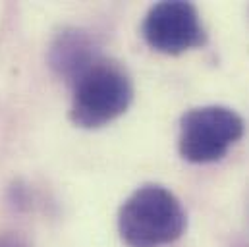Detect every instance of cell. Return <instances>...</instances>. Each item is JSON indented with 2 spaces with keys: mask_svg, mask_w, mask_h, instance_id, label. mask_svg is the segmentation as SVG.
Listing matches in <instances>:
<instances>
[{
  "mask_svg": "<svg viewBox=\"0 0 249 247\" xmlns=\"http://www.w3.org/2000/svg\"><path fill=\"white\" fill-rule=\"evenodd\" d=\"M187 226L180 199L162 185H141L118 212V232L127 247H160L182 238Z\"/></svg>",
  "mask_w": 249,
  "mask_h": 247,
  "instance_id": "obj_1",
  "label": "cell"
},
{
  "mask_svg": "<svg viewBox=\"0 0 249 247\" xmlns=\"http://www.w3.org/2000/svg\"><path fill=\"white\" fill-rule=\"evenodd\" d=\"M71 122L85 129L114 122L133 101V83L120 62L99 56L71 83Z\"/></svg>",
  "mask_w": 249,
  "mask_h": 247,
  "instance_id": "obj_2",
  "label": "cell"
},
{
  "mask_svg": "<svg viewBox=\"0 0 249 247\" xmlns=\"http://www.w3.org/2000/svg\"><path fill=\"white\" fill-rule=\"evenodd\" d=\"M246 133L244 118L228 106L191 108L180 120L178 151L193 164H209L226 157Z\"/></svg>",
  "mask_w": 249,
  "mask_h": 247,
  "instance_id": "obj_3",
  "label": "cell"
},
{
  "mask_svg": "<svg viewBox=\"0 0 249 247\" xmlns=\"http://www.w3.org/2000/svg\"><path fill=\"white\" fill-rule=\"evenodd\" d=\"M141 33L153 51L172 56L207 43V33L197 8L182 0L151 6L143 19Z\"/></svg>",
  "mask_w": 249,
  "mask_h": 247,
  "instance_id": "obj_4",
  "label": "cell"
},
{
  "mask_svg": "<svg viewBox=\"0 0 249 247\" xmlns=\"http://www.w3.org/2000/svg\"><path fill=\"white\" fill-rule=\"evenodd\" d=\"M99 56L101 54L93 37L77 27L60 31L49 51V62L53 70L70 83H73L77 75L83 73Z\"/></svg>",
  "mask_w": 249,
  "mask_h": 247,
  "instance_id": "obj_5",
  "label": "cell"
},
{
  "mask_svg": "<svg viewBox=\"0 0 249 247\" xmlns=\"http://www.w3.org/2000/svg\"><path fill=\"white\" fill-rule=\"evenodd\" d=\"M0 247H29V246L18 234L6 232V234H0Z\"/></svg>",
  "mask_w": 249,
  "mask_h": 247,
  "instance_id": "obj_6",
  "label": "cell"
}]
</instances>
